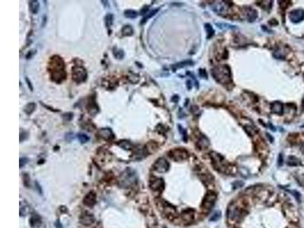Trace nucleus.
Returning <instances> with one entry per match:
<instances>
[{
	"label": "nucleus",
	"instance_id": "obj_25",
	"mask_svg": "<svg viewBox=\"0 0 304 228\" xmlns=\"http://www.w3.org/2000/svg\"><path fill=\"white\" fill-rule=\"evenodd\" d=\"M221 213L219 211H216L213 213V215H211V218H210V221H218L221 218Z\"/></svg>",
	"mask_w": 304,
	"mask_h": 228
},
{
	"label": "nucleus",
	"instance_id": "obj_20",
	"mask_svg": "<svg viewBox=\"0 0 304 228\" xmlns=\"http://www.w3.org/2000/svg\"><path fill=\"white\" fill-rule=\"evenodd\" d=\"M190 63H192V61H189L188 60V61H184V62H181L179 63H176V64L173 65L172 67H173V69H174V70H176V69H179V68H182L184 67V66H189Z\"/></svg>",
	"mask_w": 304,
	"mask_h": 228
},
{
	"label": "nucleus",
	"instance_id": "obj_26",
	"mask_svg": "<svg viewBox=\"0 0 304 228\" xmlns=\"http://www.w3.org/2000/svg\"><path fill=\"white\" fill-rule=\"evenodd\" d=\"M205 29H206L207 33H208V38L211 37L214 35V30H213L212 27H211V26L209 24H205Z\"/></svg>",
	"mask_w": 304,
	"mask_h": 228
},
{
	"label": "nucleus",
	"instance_id": "obj_22",
	"mask_svg": "<svg viewBox=\"0 0 304 228\" xmlns=\"http://www.w3.org/2000/svg\"><path fill=\"white\" fill-rule=\"evenodd\" d=\"M119 144L121 148H124L125 150H129V149H130L132 147H133V144H132L129 141H125V140L120 141V142L119 143Z\"/></svg>",
	"mask_w": 304,
	"mask_h": 228
},
{
	"label": "nucleus",
	"instance_id": "obj_7",
	"mask_svg": "<svg viewBox=\"0 0 304 228\" xmlns=\"http://www.w3.org/2000/svg\"><path fill=\"white\" fill-rule=\"evenodd\" d=\"M290 20L294 23H298L304 19V10L296 9L292 11L289 15Z\"/></svg>",
	"mask_w": 304,
	"mask_h": 228
},
{
	"label": "nucleus",
	"instance_id": "obj_14",
	"mask_svg": "<svg viewBox=\"0 0 304 228\" xmlns=\"http://www.w3.org/2000/svg\"><path fill=\"white\" fill-rule=\"evenodd\" d=\"M80 220H81V224H84V225H90V224H91L92 223L94 222V217L90 215H83Z\"/></svg>",
	"mask_w": 304,
	"mask_h": 228
},
{
	"label": "nucleus",
	"instance_id": "obj_29",
	"mask_svg": "<svg viewBox=\"0 0 304 228\" xmlns=\"http://www.w3.org/2000/svg\"><path fill=\"white\" fill-rule=\"evenodd\" d=\"M27 163V159L26 158H20V161H19V164H20V167H22L24 165H25Z\"/></svg>",
	"mask_w": 304,
	"mask_h": 228
},
{
	"label": "nucleus",
	"instance_id": "obj_15",
	"mask_svg": "<svg viewBox=\"0 0 304 228\" xmlns=\"http://www.w3.org/2000/svg\"><path fill=\"white\" fill-rule=\"evenodd\" d=\"M40 3L38 1H30V12L33 14H37L39 12Z\"/></svg>",
	"mask_w": 304,
	"mask_h": 228
},
{
	"label": "nucleus",
	"instance_id": "obj_13",
	"mask_svg": "<svg viewBox=\"0 0 304 228\" xmlns=\"http://www.w3.org/2000/svg\"><path fill=\"white\" fill-rule=\"evenodd\" d=\"M245 13L247 17V19H248L249 21H254V20L256 18V17H257V12L253 9H246Z\"/></svg>",
	"mask_w": 304,
	"mask_h": 228
},
{
	"label": "nucleus",
	"instance_id": "obj_8",
	"mask_svg": "<svg viewBox=\"0 0 304 228\" xmlns=\"http://www.w3.org/2000/svg\"><path fill=\"white\" fill-rule=\"evenodd\" d=\"M216 199V195L214 193H209L205 196L202 203V207L205 209H210L213 207Z\"/></svg>",
	"mask_w": 304,
	"mask_h": 228
},
{
	"label": "nucleus",
	"instance_id": "obj_2",
	"mask_svg": "<svg viewBox=\"0 0 304 228\" xmlns=\"http://www.w3.org/2000/svg\"><path fill=\"white\" fill-rule=\"evenodd\" d=\"M211 74L214 79L221 84H228L232 81L231 72L230 68L227 66H220L215 67L211 71Z\"/></svg>",
	"mask_w": 304,
	"mask_h": 228
},
{
	"label": "nucleus",
	"instance_id": "obj_12",
	"mask_svg": "<svg viewBox=\"0 0 304 228\" xmlns=\"http://www.w3.org/2000/svg\"><path fill=\"white\" fill-rule=\"evenodd\" d=\"M271 111L274 113H281L282 111H283V107H282L281 103L279 102V101L273 103L271 104Z\"/></svg>",
	"mask_w": 304,
	"mask_h": 228
},
{
	"label": "nucleus",
	"instance_id": "obj_17",
	"mask_svg": "<svg viewBox=\"0 0 304 228\" xmlns=\"http://www.w3.org/2000/svg\"><path fill=\"white\" fill-rule=\"evenodd\" d=\"M35 108H36V104L34 103H29L25 106L24 110L27 114H31L34 111Z\"/></svg>",
	"mask_w": 304,
	"mask_h": 228
},
{
	"label": "nucleus",
	"instance_id": "obj_3",
	"mask_svg": "<svg viewBox=\"0 0 304 228\" xmlns=\"http://www.w3.org/2000/svg\"><path fill=\"white\" fill-rule=\"evenodd\" d=\"M137 181V177L135 171L131 169H127L120 176L119 183L123 188L130 187L133 186Z\"/></svg>",
	"mask_w": 304,
	"mask_h": 228
},
{
	"label": "nucleus",
	"instance_id": "obj_27",
	"mask_svg": "<svg viewBox=\"0 0 304 228\" xmlns=\"http://www.w3.org/2000/svg\"><path fill=\"white\" fill-rule=\"evenodd\" d=\"M114 55H115V56L116 57V58L122 59V57H123V56H124L123 51L121 50H117L116 53H114Z\"/></svg>",
	"mask_w": 304,
	"mask_h": 228
},
{
	"label": "nucleus",
	"instance_id": "obj_6",
	"mask_svg": "<svg viewBox=\"0 0 304 228\" xmlns=\"http://www.w3.org/2000/svg\"><path fill=\"white\" fill-rule=\"evenodd\" d=\"M153 167L157 172L164 173H166L169 170L170 165H169V163L167 162V160L163 158H161L157 160L156 162L154 164Z\"/></svg>",
	"mask_w": 304,
	"mask_h": 228
},
{
	"label": "nucleus",
	"instance_id": "obj_30",
	"mask_svg": "<svg viewBox=\"0 0 304 228\" xmlns=\"http://www.w3.org/2000/svg\"><path fill=\"white\" fill-rule=\"evenodd\" d=\"M26 81H27V84H28V87H29V88L30 89V90H32V85H31V84H30V81H29L27 78H26Z\"/></svg>",
	"mask_w": 304,
	"mask_h": 228
},
{
	"label": "nucleus",
	"instance_id": "obj_10",
	"mask_svg": "<svg viewBox=\"0 0 304 228\" xmlns=\"http://www.w3.org/2000/svg\"><path fill=\"white\" fill-rule=\"evenodd\" d=\"M164 187V183L162 179H155L152 180L151 183V188L154 191L162 190Z\"/></svg>",
	"mask_w": 304,
	"mask_h": 228
},
{
	"label": "nucleus",
	"instance_id": "obj_24",
	"mask_svg": "<svg viewBox=\"0 0 304 228\" xmlns=\"http://www.w3.org/2000/svg\"><path fill=\"white\" fill-rule=\"evenodd\" d=\"M158 10H159V9H154V10H152L151 12H150V13H148V15H147L146 16H145V18H144L143 19H142V24H144V23H145V22H146L147 21H148V19H149L150 18H151V17H153L154 15L155 14H156L157 12H158Z\"/></svg>",
	"mask_w": 304,
	"mask_h": 228
},
{
	"label": "nucleus",
	"instance_id": "obj_11",
	"mask_svg": "<svg viewBox=\"0 0 304 228\" xmlns=\"http://www.w3.org/2000/svg\"><path fill=\"white\" fill-rule=\"evenodd\" d=\"M84 203H85L86 205L87 206H93L94 205L95 201H96V195L94 192H90L89 194H87V196L84 198Z\"/></svg>",
	"mask_w": 304,
	"mask_h": 228
},
{
	"label": "nucleus",
	"instance_id": "obj_4",
	"mask_svg": "<svg viewBox=\"0 0 304 228\" xmlns=\"http://www.w3.org/2000/svg\"><path fill=\"white\" fill-rule=\"evenodd\" d=\"M72 79L77 83L84 82L87 79V72L84 68L81 66H74L72 68Z\"/></svg>",
	"mask_w": 304,
	"mask_h": 228
},
{
	"label": "nucleus",
	"instance_id": "obj_18",
	"mask_svg": "<svg viewBox=\"0 0 304 228\" xmlns=\"http://www.w3.org/2000/svg\"><path fill=\"white\" fill-rule=\"evenodd\" d=\"M124 15H125L126 18L133 19V18H136V17L138 16V14H137V12H136V11L129 9V10L125 11V12H124Z\"/></svg>",
	"mask_w": 304,
	"mask_h": 228
},
{
	"label": "nucleus",
	"instance_id": "obj_28",
	"mask_svg": "<svg viewBox=\"0 0 304 228\" xmlns=\"http://www.w3.org/2000/svg\"><path fill=\"white\" fill-rule=\"evenodd\" d=\"M72 116H73V115L72 113H65V114H63V116H62L63 119L65 120H71L72 118Z\"/></svg>",
	"mask_w": 304,
	"mask_h": 228
},
{
	"label": "nucleus",
	"instance_id": "obj_9",
	"mask_svg": "<svg viewBox=\"0 0 304 228\" xmlns=\"http://www.w3.org/2000/svg\"><path fill=\"white\" fill-rule=\"evenodd\" d=\"M97 135L105 140L111 139V138H113V132L111 131V129H108V128L100 129L97 132Z\"/></svg>",
	"mask_w": 304,
	"mask_h": 228
},
{
	"label": "nucleus",
	"instance_id": "obj_1",
	"mask_svg": "<svg viewBox=\"0 0 304 228\" xmlns=\"http://www.w3.org/2000/svg\"><path fill=\"white\" fill-rule=\"evenodd\" d=\"M49 72L51 75V79L57 83L62 82L66 77L65 72V64L62 59L59 56L51 57L49 62Z\"/></svg>",
	"mask_w": 304,
	"mask_h": 228
},
{
	"label": "nucleus",
	"instance_id": "obj_23",
	"mask_svg": "<svg viewBox=\"0 0 304 228\" xmlns=\"http://www.w3.org/2000/svg\"><path fill=\"white\" fill-rule=\"evenodd\" d=\"M113 15H107V16L105 17V24L107 26V27H111L112 24H113Z\"/></svg>",
	"mask_w": 304,
	"mask_h": 228
},
{
	"label": "nucleus",
	"instance_id": "obj_19",
	"mask_svg": "<svg viewBox=\"0 0 304 228\" xmlns=\"http://www.w3.org/2000/svg\"><path fill=\"white\" fill-rule=\"evenodd\" d=\"M287 164L290 166H297L300 164V161L297 158H295V157L291 156L288 158Z\"/></svg>",
	"mask_w": 304,
	"mask_h": 228
},
{
	"label": "nucleus",
	"instance_id": "obj_5",
	"mask_svg": "<svg viewBox=\"0 0 304 228\" xmlns=\"http://www.w3.org/2000/svg\"><path fill=\"white\" fill-rule=\"evenodd\" d=\"M169 155H170L169 156H170L172 159H173L176 161H183V160L186 159L189 156L188 152L182 148L173 149V150L170 151Z\"/></svg>",
	"mask_w": 304,
	"mask_h": 228
},
{
	"label": "nucleus",
	"instance_id": "obj_21",
	"mask_svg": "<svg viewBox=\"0 0 304 228\" xmlns=\"http://www.w3.org/2000/svg\"><path fill=\"white\" fill-rule=\"evenodd\" d=\"M78 138L81 144L87 143L89 141V137L84 133H79L78 135Z\"/></svg>",
	"mask_w": 304,
	"mask_h": 228
},
{
	"label": "nucleus",
	"instance_id": "obj_16",
	"mask_svg": "<svg viewBox=\"0 0 304 228\" xmlns=\"http://www.w3.org/2000/svg\"><path fill=\"white\" fill-rule=\"evenodd\" d=\"M122 34L124 36H131L133 34V27L130 25H125L122 27Z\"/></svg>",
	"mask_w": 304,
	"mask_h": 228
}]
</instances>
